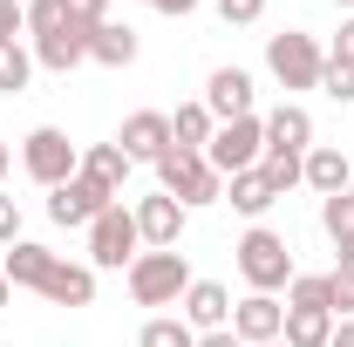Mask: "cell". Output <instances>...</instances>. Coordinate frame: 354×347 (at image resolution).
I'll use <instances>...</instances> for the list:
<instances>
[{
  "mask_svg": "<svg viewBox=\"0 0 354 347\" xmlns=\"http://www.w3.org/2000/svg\"><path fill=\"white\" fill-rule=\"evenodd\" d=\"M266 150H293V157L313 150V116L300 102H279V109L266 116Z\"/></svg>",
  "mask_w": 354,
  "mask_h": 347,
  "instance_id": "16",
  "label": "cell"
},
{
  "mask_svg": "<svg viewBox=\"0 0 354 347\" xmlns=\"http://www.w3.org/2000/svg\"><path fill=\"white\" fill-rule=\"evenodd\" d=\"M320 225H327L334 252H348V245H354V191H341V198H320Z\"/></svg>",
  "mask_w": 354,
  "mask_h": 347,
  "instance_id": "25",
  "label": "cell"
},
{
  "mask_svg": "<svg viewBox=\"0 0 354 347\" xmlns=\"http://www.w3.org/2000/svg\"><path fill=\"white\" fill-rule=\"evenodd\" d=\"M82 177H88V184H102L109 198H123V177H130L123 143H88V150H82Z\"/></svg>",
  "mask_w": 354,
  "mask_h": 347,
  "instance_id": "20",
  "label": "cell"
},
{
  "mask_svg": "<svg viewBox=\"0 0 354 347\" xmlns=\"http://www.w3.org/2000/svg\"><path fill=\"white\" fill-rule=\"evenodd\" d=\"M286 306H320V313H327V272H293Z\"/></svg>",
  "mask_w": 354,
  "mask_h": 347,
  "instance_id": "28",
  "label": "cell"
},
{
  "mask_svg": "<svg viewBox=\"0 0 354 347\" xmlns=\"http://www.w3.org/2000/svg\"><path fill=\"white\" fill-rule=\"evenodd\" d=\"M14 238H21V205L0 191V245H14Z\"/></svg>",
  "mask_w": 354,
  "mask_h": 347,
  "instance_id": "35",
  "label": "cell"
},
{
  "mask_svg": "<svg viewBox=\"0 0 354 347\" xmlns=\"http://www.w3.org/2000/svg\"><path fill=\"white\" fill-rule=\"evenodd\" d=\"M177 306H184L177 320H184L191 334H218V327H232V293H225L218 279H191Z\"/></svg>",
  "mask_w": 354,
  "mask_h": 347,
  "instance_id": "10",
  "label": "cell"
},
{
  "mask_svg": "<svg viewBox=\"0 0 354 347\" xmlns=\"http://www.w3.org/2000/svg\"><path fill=\"white\" fill-rule=\"evenodd\" d=\"M68 14H62V0H28V35H55Z\"/></svg>",
  "mask_w": 354,
  "mask_h": 347,
  "instance_id": "31",
  "label": "cell"
},
{
  "mask_svg": "<svg viewBox=\"0 0 354 347\" xmlns=\"http://www.w3.org/2000/svg\"><path fill=\"white\" fill-rule=\"evenodd\" d=\"M130 212H136V232H143V245H150V252H171L177 238H184V225H191V212L177 205L171 191H150V198H136Z\"/></svg>",
  "mask_w": 354,
  "mask_h": 347,
  "instance_id": "8",
  "label": "cell"
},
{
  "mask_svg": "<svg viewBox=\"0 0 354 347\" xmlns=\"http://www.w3.org/2000/svg\"><path fill=\"white\" fill-rule=\"evenodd\" d=\"M259 157H266V116H239V123H218L212 150H205V164H212L218 177L259 171Z\"/></svg>",
  "mask_w": 354,
  "mask_h": 347,
  "instance_id": "7",
  "label": "cell"
},
{
  "mask_svg": "<svg viewBox=\"0 0 354 347\" xmlns=\"http://www.w3.org/2000/svg\"><path fill=\"white\" fill-rule=\"evenodd\" d=\"M232 334H239L245 347L279 341V334H286V306L272 300V293H245V300L232 306Z\"/></svg>",
  "mask_w": 354,
  "mask_h": 347,
  "instance_id": "12",
  "label": "cell"
},
{
  "mask_svg": "<svg viewBox=\"0 0 354 347\" xmlns=\"http://www.w3.org/2000/svg\"><path fill=\"white\" fill-rule=\"evenodd\" d=\"M327 313H341V320H354V272H327Z\"/></svg>",
  "mask_w": 354,
  "mask_h": 347,
  "instance_id": "30",
  "label": "cell"
},
{
  "mask_svg": "<svg viewBox=\"0 0 354 347\" xmlns=\"http://www.w3.org/2000/svg\"><path fill=\"white\" fill-rule=\"evenodd\" d=\"M198 347H245V341H239L232 327H218V334H198Z\"/></svg>",
  "mask_w": 354,
  "mask_h": 347,
  "instance_id": "38",
  "label": "cell"
},
{
  "mask_svg": "<svg viewBox=\"0 0 354 347\" xmlns=\"http://www.w3.org/2000/svg\"><path fill=\"white\" fill-rule=\"evenodd\" d=\"M28 75H35V55H28L21 41H7V48H0V95H21Z\"/></svg>",
  "mask_w": 354,
  "mask_h": 347,
  "instance_id": "27",
  "label": "cell"
},
{
  "mask_svg": "<svg viewBox=\"0 0 354 347\" xmlns=\"http://www.w3.org/2000/svg\"><path fill=\"white\" fill-rule=\"evenodd\" d=\"M88 62H102V68H130V62H136V28H130V21H102V28H88Z\"/></svg>",
  "mask_w": 354,
  "mask_h": 347,
  "instance_id": "18",
  "label": "cell"
},
{
  "mask_svg": "<svg viewBox=\"0 0 354 347\" xmlns=\"http://www.w3.org/2000/svg\"><path fill=\"white\" fill-rule=\"evenodd\" d=\"M334 7H354V0H334Z\"/></svg>",
  "mask_w": 354,
  "mask_h": 347,
  "instance_id": "43",
  "label": "cell"
},
{
  "mask_svg": "<svg viewBox=\"0 0 354 347\" xmlns=\"http://www.w3.org/2000/svg\"><path fill=\"white\" fill-rule=\"evenodd\" d=\"M109 205H116V198H109L102 184H88L82 171L68 177V184H55V191H48V218H55V225H95Z\"/></svg>",
  "mask_w": 354,
  "mask_h": 347,
  "instance_id": "9",
  "label": "cell"
},
{
  "mask_svg": "<svg viewBox=\"0 0 354 347\" xmlns=\"http://www.w3.org/2000/svg\"><path fill=\"white\" fill-rule=\"evenodd\" d=\"M259 177L272 184V198H286L293 184H307V157H293V150H266V157H259Z\"/></svg>",
  "mask_w": 354,
  "mask_h": 347,
  "instance_id": "24",
  "label": "cell"
},
{
  "mask_svg": "<svg viewBox=\"0 0 354 347\" xmlns=\"http://www.w3.org/2000/svg\"><path fill=\"white\" fill-rule=\"evenodd\" d=\"M205 109H212L218 123L252 116V75H245V68H212V82H205Z\"/></svg>",
  "mask_w": 354,
  "mask_h": 347,
  "instance_id": "13",
  "label": "cell"
},
{
  "mask_svg": "<svg viewBox=\"0 0 354 347\" xmlns=\"http://www.w3.org/2000/svg\"><path fill=\"white\" fill-rule=\"evenodd\" d=\"M41 300L48 306H95V265H68L55 252V265L41 279Z\"/></svg>",
  "mask_w": 354,
  "mask_h": 347,
  "instance_id": "14",
  "label": "cell"
},
{
  "mask_svg": "<svg viewBox=\"0 0 354 347\" xmlns=\"http://www.w3.org/2000/svg\"><path fill=\"white\" fill-rule=\"evenodd\" d=\"M35 62H41V68H55V75L82 68V62H88V35L75 28V21H62L55 35H35Z\"/></svg>",
  "mask_w": 354,
  "mask_h": 347,
  "instance_id": "15",
  "label": "cell"
},
{
  "mask_svg": "<svg viewBox=\"0 0 354 347\" xmlns=\"http://www.w3.org/2000/svg\"><path fill=\"white\" fill-rule=\"evenodd\" d=\"M48 265H55V252H48V245H35V238H14V245H7V259H0V272H7V286H28V293H41Z\"/></svg>",
  "mask_w": 354,
  "mask_h": 347,
  "instance_id": "17",
  "label": "cell"
},
{
  "mask_svg": "<svg viewBox=\"0 0 354 347\" xmlns=\"http://www.w3.org/2000/svg\"><path fill=\"white\" fill-rule=\"evenodd\" d=\"M116 143H123L130 164H157V157L171 150V116H164V109H136V116H123Z\"/></svg>",
  "mask_w": 354,
  "mask_h": 347,
  "instance_id": "11",
  "label": "cell"
},
{
  "mask_svg": "<svg viewBox=\"0 0 354 347\" xmlns=\"http://www.w3.org/2000/svg\"><path fill=\"white\" fill-rule=\"evenodd\" d=\"M225 198H232V212H245V218H266L279 198H272V184H266L259 171H239V177H225Z\"/></svg>",
  "mask_w": 354,
  "mask_h": 347,
  "instance_id": "23",
  "label": "cell"
},
{
  "mask_svg": "<svg viewBox=\"0 0 354 347\" xmlns=\"http://www.w3.org/2000/svg\"><path fill=\"white\" fill-rule=\"evenodd\" d=\"M218 14H225V28H252L266 14V0H218Z\"/></svg>",
  "mask_w": 354,
  "mask_h": 347,
  "instance_id": "34",
  "label": "cell"
},
{
  "mask_svg": "<svg viewBox=\"0 0 354 347\" xmlns=\"http://www.w3.org/2000/svg\"><path fill=\"white\" fill-rule=\"evenodd\" d=\"M286 347H327L334 341V313H320V306H286Z\"/></svg>",
  "mask_w": 354,
  "mask_h": 347,
  "instance_id": "22",
  "label": "cell"
},
{
  "mask_svg": "<svg viewBox=\"0 0 354 347\" xmlns=\"http://www.w3.org/2000/svg\"><path fill=\"white\" fill-rule=\"evenodd\" d=\"M341 272H354V245H348V252H341Z\"/></svg>",
  "mask_w": 354,
  "mask_h": 347,
  "instance_id": "41",
  "label": "cell"
},
{
  "mask_svg": "<svg viewBox=\"0 0 354 347\" xmlns=\"http://www.w3.org/2000/svg\"><path fill=\"white\" fill-rule=\"evenodd\" d=\"M327 62H348V68H354V21H341V35H334V48H327Z\"/></svg>",
  "mask_w": 354,
  "mask_h": 347,
  "instance_id": "36",
  "label": "cell"
},
{
  "mask_svg": "<svg viewBox=\"0 0 354 347\" xmlns=\"http://www.w3.org/2000/svg\"><path fill=\"white\" fill-rule=\"evenodd\" d=\"M266 347H286V341H266Z\"/></svg>",
  "mask_w": 354,
  "mask_h": 347,
  "instance_id": "44",
  "label": "cell"
},
{
  "mask_svg": "<svg viewBox=\"0 0 354 347\" xmlns=\"http://www.w3.org/2000/svg\"><path fill=\"white\" fill-rule=\"evenodd\" d=\"M62 14L88 35V28H102V21H109V0H62Z\"/></svg>",
  "mask_w": 354,
  "mask_h": 347,
  "instance_id": "32",
  "label": "cell"
},
{
  "mask_svg": "<svg viewBox=\"0 0 354 347\" xmlns=\"http://www.w3.org/2000/svg\"><path fill=\"white\" fill-rule=\"evenodd\" d=\"M157 14H171V21H184V14H198V0H150Z\"/></svg>",
  "mask_w": 354,
  "mask_h": 347,
  "instance_id": "37",
  "label": "cell"
},
{
  "mask_svg": "<svg viewBox=\"0 0 354 347\" xmlns=\"http://www.w3.org/2000/svg\"><path fill=\"white\" fill-rule=\"evenodd\" d=\"M21 28H28V0H0V48L21 41Z\"/></svg>",
  "mask_w": 354,
  "mask_h": 347,
  "instance_id": "33",
  "label": "cell"
},
{
  "mask_svg": "<svg viewBox=\"0 0 354 347\" xmlns=\"http://www.w3.org/2000/svg\"><path fill=\"white\" fill-rule=\"evenodd\" d=\"M232 252H239V272H245V286H252V293H279V286H293V252H286V238H279V232L252 225Z\"/></svg>",
  "mask_w": 354,
  "mask_h": 347,
  "instance_id": "3",
  "label": "cell"
},
{
  "mask_svg": "<svg viewBox=\"0 0 354 347\" xmlns=\"http://www.w3.org/2000/svg\"><path fill=\"white\" fill-rule=\"evenodd\" d=\"M7 300H14V286H7V272H0V313H7Z\"/></svg>",
  "mask_w": 354,
  "mask_h": 347,
  "instance_id": "40",
  "label": "cell"
},
{
  "mask_svg": "<svg viewBox=\"0 0 354 347\" xmlns=\"http://www.w3.org/2000/svg\"><path fill=\"white\" fill-rule=\"evenodd\" d=\"M348 191H354V184H348Z\"/></svg>",
  "mask_w": 354,
  "mask_h": 347,
  "instance_id": "45",
  "label": "cell"
},
{
  "mask_svg": "<svg viewBox=\"0 0 354 347\" xmlns=\"http://www.w3.org/2000/svg\"><path fill=\"white\" fill-rule=\"evenodd\" d=\"M136 245H143V232H136L130 205H109V212L88 225V265H95V272H123V265L136 259Z\"/></svg>",
  "mask_w": 354,
  "mask_h": 347,
  "instance_id": "6",
  "label": "cell"
},
{
  "mask_svg": "<svg viewBox=\"0 0 354 347\" xmlns=\"http://www.w3.org/2000/svg\"><path fill=\"white\" fill-rule=\"evenodd\" d=\"M320 88H327L341 109H354V68L348 62H327V68H320Z\"/></svg>",
  "mask_w": 354,
  "mask_h": 347,
  "instance_id": "29",
  "label": "cell"
},
{
  "mask_svg": "<svg viewBox=\"0 0 354 347\" xmlns=\"http://www.w3.org/2000/svg\"><path fill=\"white\" fill-rule=\"evenodd\" d=\"M266 68H272V82H279V88H320L327 55H320L313 35L286 28V35H272V41H266Z\"/></svg>",
  "mask_w": 354,
  "mask_h": 347,
  "instance_id": "5",
  "label": "cell"
},
{
  "mask_svg": "<svg viewBox=\"0 0 354 347\" xmlns=\"http://www.w3.org/2000/svg\"><path fill=\"white\" fill-rule=\"evenodd\" d=\"M307 184L320 191V198H341V191L354 184V164L334 150V143H313L307 150Z\"/></svg>",
  "mask_w": 354,
  "mask_h": 347,
  "instance_id": "19",
  "label": "cell"
},
{
  "mask_svg": "<svg viewBox=\"0 0 354 347\" xmlns=\"http://www.w3.org/2000/svg\"><path fill=\"white\" fill-rule=\"evenodd\" d=\"M184 286H191V259L184 252H136L130 259V300L136 306H177L184 300Z\"/></svg>",
  "mask_w": 354,
  "mask_h": 347,
  "instance_id": "1",
  "label": "cell"
},
{
  "mask_svg": "<svg viewBox=\"0 0 354 347\" xmlns=\"http://www.w3.org/2000/svg\"><path fill=\"white\" fill-rule=\"evenodd\" d=\"M212 136H218V116H212L205 102H184V109L171 116V143H177V150H198V157H205Z\"/></svg>",
  "mask_w": 354,
  "mask_h": 347,
  "instance_id": "21",
  "label": "cell"
},
{
  "mask_svg": "<svg viewBox=\"0 0 354 347\" xmlns=\"http://www.w3.org/2000/svg\"><path fill=\"white\" fill-rule=\"evenodd\" d=\"M157 191H171L177 205L191 212V205H218V198H225V177L212 171L198 150H177V143H171V150L157 157Z\"/></svg>",
  "mask_w": 354,
  "mask_h": 347,
  "instance_id": "2",
  "label": "cell"
},
{
  "mask_svg": "<svg viewBox=\"0 0 354 347\" xmlns=\"http://www.w3.org/2000/svg\"><path fill=\"white\" fill-rule=\"evenodd\" d=\"M136 347H198V334H191V327H184L177 313H157V320H143Z\"/></svg>",
  "mask_w": 354,
  "mask_h": 347,
  "instance_id": "26",
  "label": "cell"
},
{
  "mask_svg": "<svg viewBox=\"0 0 354 347\" xmlns=\"http://www.w3.org/2000/svg\"><path fill=\"white\" fill-rule=\"evenodd\" d=\"M0 177H7V143H0Z\"/></svg>",
  "mask_w": 354,
  "mask_h": 347,
  "instance_id": "42",
  "label": "cell"
},
{
  "mask_svg": "<svg viewBox=\"0 0 354 347\" xmlns=\"http://www.w3.org/2000/svg\"><path fill=\"white\" fill-rule=\"evenodd\" d=\"M327 347H354V320H341V327H334V341Z\"/></svg>",
  "mask_w": 354,
  "mask_h": 347,
  "instance_id": "39",
  "label": "cell"
},
{
  "mask_svg": "<svg viewBox=\"0 0 354 347\" xmlns=\"http://www.w3.org/2000/svg\"><path fill=\"white\" fill-rule=\"evenodd\" d=\"M21 171L35 177L41 191H55V184H68V177L82 171V150L68 143V130L41 123V130H28V143H21Z\"/></svg>",
  "mask_w": 354,
  "mask_h": 347,
  "instance_id": "4",
  "label": "cell"
}]
</instances>
